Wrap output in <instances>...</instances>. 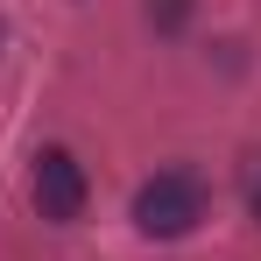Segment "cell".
Here are the masks:
<instances>
[{"mask_svg":"<svg viewBox=\"0 0 261 261\" xmlns=\"http://www.w3.org/2000/svg\"><path fill=\"white\" fill-rule=\"evenodd\" d=\"M247 212H254V219H261V170H254V176H247Z\"/></svg>","mask_w":261,"mask_h":261,"instance_id":"cell-4","label":"cell"},{"mask_svg":"<svg viewBox=\"0 0 261 261\" xmlns=\"http://www.w3.org/2000/svg\"><path fill=\"white\" fill-rule=\"evenodd\" d=\"M148 21H155L163 36H176V29L191 21V0H148Z\"/></svg>","mask_w":261,"mask_h":261,"instance_id":"cell-3","label":"cell"},{"mask_svg":"<svg viewBox=\"0 0 261 261\" xmlns=\"http://www.w3.org/2000/svg\"><path fill=\"white\" fill-rule=\"evenodd\" d=\"M205 205H212L205 176L184 170V163H170V170H155L141 191H134V226H141L148 240H184V233L205 219Z\"/></svg>","mask_w":261,"mask_h":261,"instance_id":"cell-1","label":"cell"},{"mask_svg":"<svg viewBox=\"0 0 261 261\" xmlns=\"http://www.w3.org/2000/svg\"><path fill=\"white\" fill-rule=\"evenodd\" d=\"M29 198H36V212L49 226H71V219H85V163L71 155V148H36V170H29Z\"/></svg>","mask_w":261,"mask_h":261,"instance_id":"cell-2","label":"cell"}]
</instances>
